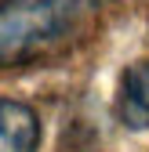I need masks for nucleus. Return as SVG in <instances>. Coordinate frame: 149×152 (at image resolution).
Masks as SVG:
<instances>
[{"label":"nucleus","instance_id":"obj_3","mask_svg":"<svg viewBox=\"0 0 149 152\" xmlns=\"http://www.w3.org/2000/svg\"><path fill=\"white\" fill-rule=\"evenodd\" d=\"M40 116L11 98H0V152H36Z\"/></svg>","mask_w":149,"mask_h":152},{"label":"nucleus","instance_id":"obj_1","mask_svg":"<svg viewBox=\"0 0 149 152\" xmlns=\"http://www.w3.org/2000/svg\"><path fill=\"white\" fill-rule=\"evenodd\" d=\"M113 0H4L0 4V69L40 62L66 51L98 22Z\"/></svg>","mask_w":149,"mask_h":152},{"label":"nucleus","instance_id":"obj_2","mask_svg":"<svg viewBox=\"0 0 149 152\" xmlns=\"http://www.w3.org/2000/svg\"><path fill=\"white\" fill-rule=\"evenodd\" d=\"M117 120L127 130H149V62L127 65L117 83Z\"/></svg>","mask_w":149,"mask_h":152}]
</instances>
